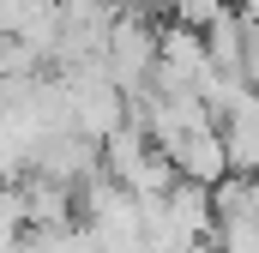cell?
Here are the masks:
<instances>
[{
  "label": "cell",
  "instance_id": "6da1fadb",
  "mask_svg": "<svg viewBox=\"0 0 259 253\" xmlns=\"http://www.w3.org/2000/svg\"><path fill=\"white\" fill-rule=\"evenodd\" d=\"M169 157H175V169H181L187 181H205V187H217V181H229V175H235L223 126H211V133H193V139H187L181 151H169Z\"/></svg>",
  "mask_w": 259,
  "mask_h": 253
},
{
  "label": "cell",
  "instance_id": "7a4b0ae2",
  "mask_svg": "<svg viewBox=\"0 0 259 253\" xmlns=\"http://www.w3.org/2000/svg\"><path fill=\"white\" fill-rule=\"evenodd\" d=\"M205 43H211V66H217V72L247 78V12H223V18L205 30Z\"/></svg>",
  "mask_w": 259,
  "mask_h": 253
},
{
  "label": "cell",
  "instance_id": "3957f363",
  "mask_svg": "<svg viewBox=\"0 0 259 253\" xmlns=\"http://www.w3.org/2000/svg\"><path fill=\"white\" fill-rule=\"evenodd\" d=\"M169 12H175L181 24H193V30H211V24H217V18L229 12V0H175Z\"/></svg>",
  "mask_w": 259,
  "mask_h": 253
},
{
  "label": "cell",
  "instance_id": "277c9868",
  "mask_svg": "<svg viewBox=\"0 0 259 253\" xmlns=\"http://www.w3.org/2000/svg\"><path fill=\"white\" fill-rule=\"evenodd\" d=\"M241 12H247V18H259V0H241Z\"/></svg>",
  "mask_w": 259,
  "mask_h": 253
}]
</instances>
